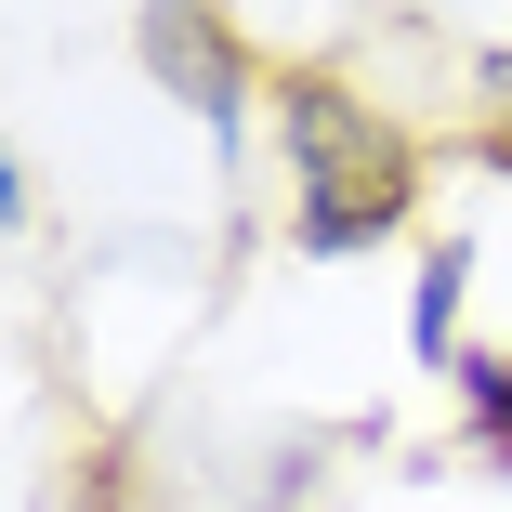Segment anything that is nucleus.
I'll use <instances>...</instances> for the list:
<instances>
[{"label": "nucleus", "instance_id": "4", "mask_svg": "<svg viewBox=\"0 0 512 512\" xmlns=\"http://www.w3.org/2000/svg\"><path fill=\"white\" fill-rule=\"evenodd\" d=\"M486 92H499V106H512V53H499V66H486Z\"/></svg>", "mask_w": 512, "mask_h": 512}, {"label": "nucleus", "instance_id": "3", "mask_svg": "<svg viewBox=\"0 0 512 512\" xmlns=\"http://www.w3.org/2000/svg\"><path fill=\"white\" fill-rule=\"evenodd\" d=\"M473 407H486V447L512 460V355H486V368H473Z\"/></svg>", "mask_w": 512, "mask_h": 512}, {"label": "nucleus", "instance_id": "2", "mask_svg": "<svg viewBox=\"0 0 512 512\" xmlns=\"http://www.w3.org/2000/svg\"><path fill=\"white\" fill-rule=\"evenodd\" d=\"M447 302H460V250H434V276H421V355H447Z\"/></svg>", "mask_w": 512, "mask_h": 512}, {"label": "nucleus", "instance_id": "1", "mask_svg": "<svg viewBox=\"0 0 512 512\" xmlns=\"http://www.w3.org/2000/svg\"><path fill=\"white\" fill-rule=\"evenodd\" d=\"M289 158H302V250H368L394 211H407V145L355 106V92L302 79L289 92Z\"/></svg>", "mask_w": 512, "mask_h": 512}]
</instances>
